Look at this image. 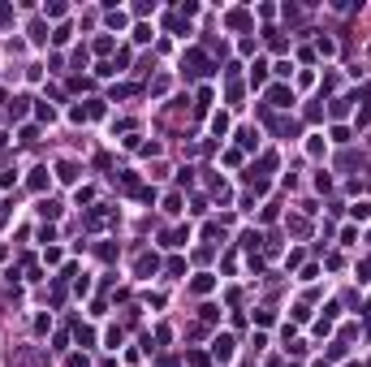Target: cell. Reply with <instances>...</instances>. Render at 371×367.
<instances>
[{"label": "cell", "instance_id": "cell-3", "mask_svg": "<svg viewBox=\"0 0 371 367\" xmlns=\"http://www.w3.org/2000/svg\"><path fill=\"white\" fill-rule=\"evenodd\" d=\"M138 272H143V277H147V272H156V255H151V259H147V255L138 259Z\"/></svg>", "mask_w": 371, "mask_h": 367}, {"label": "cell", "instance_id": "cell-4", "mask_svg": "<svg viewBox=\"0 0 371 367\" xmlns=\"http://www.w3.org/2000/svg\"><path fill=\"white\" fill-rule=\"evenodd\" d=\"M212 130H216V134H224V130H229V117H224V112H220V117H212Z\"/></svg>", "mask_w": 371, "mask_h": 367}, {"label": "cell", "instance_id": "cell-2", "mask_svg": "<svg viewBox=\"0 0 371 367\" xmlns=\"http://www.w3.org/2000/svg\"><path fill=\"white\" fill-rule=\"evenodd\" d=\"M233 354V341H229V337H220V341H216V358H229Z\"/></svg>", "mask_w": 371, "mask_h": 367}, {"label": "cell", "instance_id": "cell-5", "mask_svg": "<svg viewBox=\"0 0 371 367\" xmlns=\"http://www.w3.org/2000/svg\"><path fill=\"white\" fill-rule=\"evenodd\" d=\"M315 367H328V363H315Z\"/></svg>", "mask_w": 371, "mask_h": 367}, {"label": "cell", "instance_id": "cell-1", "mask_svg": "<svg viewBox=\"0 0 371 367\" xmlns=\"http://www.w3.org/2000/svg\"><path fill=\"white\" fill-rule=\"evenodd\" d=\"M272 104H276V108H285V104H294V95H289L285 86H276V91H272Z\"/></svg>", "mask_w": 371, "mask_h": 367}]
</instances>
